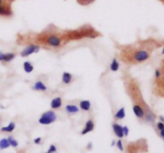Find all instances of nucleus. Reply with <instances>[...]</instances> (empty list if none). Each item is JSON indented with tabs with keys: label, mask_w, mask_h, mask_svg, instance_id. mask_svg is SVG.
I'll return each mask as SVG.
<instances>
[{
	"label": "nucleus",
	"mask_w": 164,
	"mask_h": 153,
	"mask_svg": "<svg viewBox=\"0 0 164 153\" xmlns=\"http://www.w3.org/2000/svg\"><path fill=\"white\" fill-rule=\"evenodd\" d=\"M47 86L44 84L43 81H38L34 83V86H33V89L34 90H37V91H46L47 90Z\"/></svg>",
	"instance_id": "10"
},
{
	"label": "nucleus",
	"mask_w": 164,
	"mask_h": 153,
	"mask_svg": "<svg viewBox=\"0 0 164 153\" xmlns=\"http://www.w3.org/2000/svg\"><path fill=\"white\" fill-rule=\"evenodd\" d=\"M116 145H117V147L119 149L120 151H123V143H122V140H118L117 143H116Z\"/></svg>",
	"instance_id": "24"
},
{
	"label": "nucleus",
	"mask_w": 164,
	"mask_h": 153,
	"mask_svg": "<svg viewBox=\"0 0 164 153\" xmlns=\"http://www.w3.org/2000/svg\"><path fill=\"white\" fill-rule=\"evenodd\" d=\"M7 140H8V141H9L10 145H11V146H12V147H18V145H19V143H18V141L16 140L15 139H14L12 136H9Z\"/></svg>",
	"instance_id": "21"
},
{
	"label": "nucleus",
	"mask_w": 164,
	"mask_h": 153,
	"mask_svg": "<svg viewBox=\"0 0 164 153\" xmlns=\"http://www.w3.org/2000/svg\"><path fill=\"white\" fill-rule=\"evenodd\" d=\"M56 151H57V148L54 145V144H51L50 146L49 149L47 150V152L46 153H54Z\"/></svg>",
	"instance_id": "22"
},
{
	"label": "nucleus",
	"mask_w": 164,
	"mask_h": 153,
	"mask_svg": "<svg viewBox=\"0 0 164 153\" xmlns=\"http://www.w3.org/2000/svg\"><path fill=\"white\" fill-rule=\"evenodd\" d=\"M78 2L83 5H86V4H88V3H90L93 2L94 0H77Z\"/></svg>",
	"instance_id": "23"
},
{
	"label": "nucleus",
	"mask_w": 164,
	"mask_h": 153,
	"mask_svg": "<svg viewBox=\"0 0 164 153\" xmlns=\"http://www.w3.org/2000/svg\"><path fill=\"white\" fill-rule=\"evenodd\" d=\"M160 136H161L162 137H163L164 139V129H163V130H161V131H160Z\"/></svg>",
	"instance_id": "30"
},
{
	"label": "nucleus",
	"mask_w": 164,
	"mask_h": 153,
	"mask_svg": "<svg viewBox=\"0 0 164 153\" xmlns=\"http://www.w3.org/2000/svg\"><path fill=\"white\" fill-rule=\"evenodd\" d=\"M41 140H42V139H41L40 137H38V138H36V139H34V144H40Z\"/></svg>",
	"instance_id": "28"
},
{
	"label": "nucleus",
	"mask_w": 164,
	"mask_h": 153,
	"mask_svg": "<svg viewBox=\"0 0 164 153\" xmlns=\"http://www.w3.org/2000/svg\"><path fill=\"white\" fill-rule=\"evenodd\" d=\"M125 116H126V113H125V108L124 107L120 108L115 114V118L117 120H123Z\"/></svg>",
	"instance_id": "14"
},
{
	"label": "nucleus",
	"mask_w": 164,
	"mask_h": 153,
	"mask_svg": "<svg viewBox=\"0 0 164 153\" xmlns=\"http://www.w3.org/2000/svg\"><path fill=\"white\" fill-rule=\"evenodd\" d=\"M56 120H57V116L55 113L54 111L49 110L41 115L40 118L39 119V122L41 124L48 125L55 122Z\"/></svg>",
	"instance_id": "2"
},
{
	"label": "nucleus",
	"mask_w": 164,
	"mask_h": 153,
	"mask_svg": "<svg viewBox=\"0 0 164 153\" xmlns=\"http://www.w3.org/2000/svg\"><path fill=\"white\" fill-rule=\"evenodd\" d=\"M15 53H6V54H4V58H3V61L5 62H10L11 61L15 58Z\"/></svg>",
	"instance_id": "19"
},
{
	"label": "nucleus",
	"mask_w": 164,
	"mask_h": 153,
	"mask_svg": "<svg viewBox=\"0 0 164 153\" xmlns=\"http://www.w3.org/2000/svg\"><path fill=\"white\" fill-rule=\"evenodd\" d=\"M10 147V144L9 141L6 138H3L0 140V148L1 149H5V148H7V147Z\"/></svg>",
	"instance_id": "20"
},
{
	"label": "nucleus",
	"mask_w": 164,
	"mask_h": 153,
	"mask_svg": "<svg viewBox=\"0 0 164 153\" xmlns=\"http://www.w3.org/2000/svg\"><path fill=\"white\" fill-rule=\"evenodd\" d=\"M3 58H4V53L0 51V61H3Z\"/></svg>",
	"instance_id": "29"
},
{
	"label": "nucleus",
	"mask_w": 164,
	"mask_h": 153,
	"mask_svg": "<svg viewBox=\"0 0 164 153\" xmlns=\"http://www.w3.org/2000/svg\"><path fill=\"white\" fill-rule=\"evenodd\" d=\"M79 107L83 111H89L91 107V104H90V101L87 100H84L79 102Z\"/></svg>",
	"instance_id": "12"
},
{
	"label": "nucleus",
	"mask_w": 164,
	"mask_h": 153,
	"mask_svg": "<svg viewBox=\"0 0 164 153\" xmlns=\"http://www.w3.org/2000/svg\"><path fill=\"white\" fill-rule=\"evenodd\" d=\"M39 49H40V46L31 44V45H29V46H27L26 48L22 49L21 53H20V55L22 56V58H27V57L33 54L38 53L39 51Z\"/></svg>",
	"instance_id": "4"
},
{
	"label": "nucleus",
	"mask_w": 164,
	"mask_h": 153,
	"mask_svg": "<svg viewBox=\"0 0 164 153\" xmlns=\"http://www.w3.org/2000/svg\"><path fill=\"white\" fill-rule=\"evenodd\" d=\"M62 82L66 84V85H69L71 82V81H72V75L68 72H64L62 74Z\"/></svg>",
	"instance_id": "13"
},
{
	"label": "nucleus",
	"mask_w": 164,
	"mask_h": 153,
	"mask_svg": "<svg viewBox=\"0 0 164 153\" xmlns=\"http://www.w3.org/2000/svg\"><path fill=\"white\" fill-rule=\"evenodd\" d=\"M155 77L157 78V79H158V78H159V77L161 76V71L159 70H155Z\"/></svg>",
	"instance_id": "27"
},
{
	"label": "nucleus",
	"mask_w": 164,
	"mask_h": 153,
	"mask_svg": "<svg viewBox=\"0 0 164 153\" xmlns=\"http://www.w3.org/2000/svg\"><path fill=\"white\" fill-rule=\"evenodd\" d=\"M23 70L27 74H30L34 70V66L30 61H25L23 63Z\"/></svg>",
	"instance_id": "16"
},
{
	"label": "nucleus",
	"mask_w": 164,
	"mask_h": 153,
	"mask_svg": "<svg viewBox=\"0 0 164 153\" xmlns=\"http://www.w3.org/2000/svg\"><path fill=\"white\" fill-rule=\"evenodd\" d=\"M91 147H92V144L91 143H89L88 145H87V148H89V149H91Z\"/></svg>",
	"instance_id": "31"
},
{
	"label": "nucleus",
	"mask_w": 164,
	"mask_h": 153,
	"mask_svg": "<svg viewBox=\"0 0 164 153\" xmlns=\"http://www.w3.org/2000/svg\"><path fill=\"white\" fill-rule=\"evenodd\" d=\"M15 129V122H11L6 127H3L1 129L2 132H11L14 131V129Z\"/></svg>",
	"instance_id": "17"
},
{
	"label": "nucleus",
	"mask_w": 164,
	"mask_h": 153,
	"mask_svg": "<svg viewBox=\"0 0 164 153\" xmlns=\"http://www.w3.org/2000/svg\"><path fill=\"white\" fill-rule=\"evenodd\" d=\"M65 110L67 113L74 114L79 112V108L74 104H67V105H66Z\"/></svg>",
	"instance_id": "11"
},
{
	"label": "nucleus",
	"mask_w": 164,
	"mask_h": 153,
	"mask_svg": "<svg viewBox=\"0 0 164 153\" xmlns=\"http://www.w3.org/2000/svg\"><path fill=\"white\" fill-rule=\"evenodd\" d=\"M113 145H115V141H112V144H111V146H113Z\"/></svg>",
	"instance_id": "35"
},
{
	"label": "nucleus",
	"mask_w": 164,
	"mask_h": 153,
	"mask_svg": "<svg viewBox=\"0 0 164 153\" xmlns=\"http://www.w3.org/2000/svg\"><path fill=\"white\" fill-rule=\"evenodd\" d=\"M162 54H163L164 55V46L163 48V49H162Z\"/></svg>",
	"instance_id": "34"
},
{
	"label": "nucleus",
	"mask_w": 164,
	"mask_h": 153,
	"mask_svg": "<svg viewBox=\"0 0 164 153\" xmlns=\"http://www.w3.org/2000/svg\"><path fill=\"white\" fill-rule=\"evenodd\" d=\"M132 109H133L134 114H135L138 118H139V119L144 118L146 110L145 108H144V107L142 106L141 104H138V103H135V104H133Z\"/></svg>",
	"instance_id": "5"
},
{
	"label": "nucleus",
	"mask_w": 164,
	"mask_h": 153,
	"mask_svg": "<svg viewBox=\"0 0 164 153\" xmlns=\"http://www.w3.org/2000/svg\"><path fill=\"white\" fill-rule=\"evenodd\" d=\"M113 131L115 132V134L117 136L118 138H123L124 136L123 131V126H121L120 124H118L117 123H114L113 125Z\"/></svg>",
	"instance_id": "8"
},
{
	"label": "nucleus",
	"mask_w": 164,
	"mask_h": 153,
	"mask_svg": "<svg viewBox=\"0 0 164 153\" xmlns=\"http://www.w3.org/2000/svg\"><path fill=\"white\" fill-rule=\"evenodd\" d=\"M123 135L124 136H127L129 134V129L127 126H123Z\"/></svg>",
	"instance_id": "26"
},
{
	"label": "nucleus",
	"mask_w": 164,
	"mask_h": 153,
	"mask_svg": "<svg viewBox=\"0 0 164 153\" xmlns=\"http://www.w3.org/2000/svg\"><path fill=\"white\" fill-rule=\"evenodd\" d=\"M12 15V10L11 6L8 4H3L0 5V16H8Z\"/></svg>",
	"instance_id": "6"
},
{
	"label": "nucleus",
	"mask_w": 164,
	"mask_h": 153,
	"mask_svg": "<svg viewBox=\"0 0 164 153\" xmlns=\"http://www.w3.org/2000/svg\"><path fill=\"white\" fill-rule=\"evenodd\" d=\"M118 69H119V63H118V61H117L116 58H114L112 60L111 65H110V70L112 72H116V71L118 70Z\"/></svg>",
	"instance_id": "18"
},
{
	"label": "nucleus",
	"mask_w": 164,
	"mask_h": 153,
	"mask_svg": "<svg viewBox=\"0 0 164 153\" xmlns=\"http://www.w3.org/2000/svg\"><path fill=\"white\" fill-rule=\"evenodd\" d=\"M3 4H6L4 0H0V5H3Z\"/></svg>",
	"instance_id": "32"
},
{
	"label": "nucleus",
	"mask_w": 164,
	"mask_h": 153,
	"mask_svg": "<svg viewBox=\"0 0 164 153\" xmlns=\"http://www.w3.org/2000/svg\"><path fill=\"white\" fill-rule=\"evenodd\" d=\"M123 60L126 62L130 63H141L146 61L150 58V52L146 49H134L133 51H127L123 53L122 56Z\"/></svg>",
	"instance_id": "1"
},
{
	"label": "nucleus",
	"mask_w": 164,
	"mask_h": 153,
	"mask_svg": "<svg viewBox=\"0 0 164 153\" xmlns=\"http://www.w3.org/2000/svg\"><path fill=\"white\" fill-rule=\"evenodd\" d=\"M144 118H145V120H146V121H147V122L152 123L155 121V114L153 113L152 112H151V111L148 110V111H146Z\"/></svg>",
	"instance_id": "15"
},
{
	"label": "nucleus",
	"mask_w": 164,
	"mask_h": 153,
	"mask_svg": "<svg viewBox=\"0 0 164 153\" xmlns=\"http://www.w3.org/2000/svg\"><path fill=\"white\" fill-rule=\"evenodd\" d=\"M44 42L47 45L52 47H59L62 45V40L56 34H50L44 38Z\"/></svg>",
	"instance_id": "3"
},
{
	"label": "nucleus",
	"mask_w": 164,
	"mask_h": 153,
	"mask_svg": "<svg viewBox=\"0 0 164 153\" xmlns=\"http://www.w3.org/2000/svg\"><path fill=\"white\" fill-rule=\"evenodd\" d=\"M62 98L60 97H57L53 99L51 102H50V108L52 109H58L59 108L62 106Z\"/></svg>",
	"instance_id": "9"
},
{
	"label": "nucleus",
	"mask_w": 164,
	"mask_h": 153,
	"mask_svg": "<svg viewBox=\"0 0 164 153\" xmlns=\"http://www.w3.org/2000/svg\"><path fill=\"white\" fill-rule=\"evenodd\" d=\"M94 128H95V124H94L93 120H88L87 121V123H86V124H85L84 129H83V131L81 132V134L82 135L87 134L88 132L93 131Z\"/></svg>",
	"instance_id": "7"
},
{
	"label": "nucleus",
	"mask_w": 164,
	"mask_h": 153,
	"mask_svg": "<svg viewBox=\"0 0 164 153\" xmlns=\"http://www.w3.org/2000/svg\"><path fill=\"white\" fill-rule=\"evenodd\" d=\"M157 128L159 131H161L164 129V123L162 122V121H159V122L157 123Z\"/></svg>",
	"instance_id": "25"
},
{
	"label": "nucleus",
	"mask_w": 164,
	"mask_h": 153,
	"mask_svg": "<svg viewBox=\"0 0 164 153\" xmlns=\"http://www.w3.org/2000/svg\"><path fill=\"white\" fill-rule=\"evenodd\" d=\"M159 119L161 120L162 122L164 123V118H163V116H159Z\"/></svg>",
	"instance_id": "33"
}]
</instances>
